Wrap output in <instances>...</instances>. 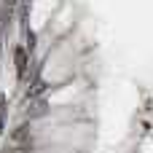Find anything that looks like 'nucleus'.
Masks as SVG:
<instances>
[{
	"mask_svg": "<svg viewBox=\"0 0 153 153\" xmlns=\"http://www.w3.org/2000/svg\"><path fill=\"white\" fill-rule=\"evenodd\" d=\"M43 113H46V102H43V100H38V102H35V108L30 110V118H35V116H43Z\"/></svg>",
	"mask_w": 153,
	"mask_h": 153,
	"instance_id": "5",
	"label": "nucleus"
},
{
	"mask_svg": "<svg viewBox=\"0 0 153 153\" xmlns=\"http://www.w3.org/2000/svg\"><path fill=\"white\" fill-rule=\"evenodd\" d=\"M3 129H5V97L0 94V134H3Z\"/></svg>",
	"mask_w": 153,
	"mask_h": 153,
	"instance_id": "6",
	"label": "nucleus"
},
{
	"mask_svg": "<svg viewBox=\"0 0 153 153\" xmlns=\"http://www.w3.org/2000/svg\"><path fill=\"white\" fill-rule=\"evenodd\" d=\"M22 48H24V51H27V48H30V51L35 48V32H30V30L24 32V46H22Z\"/></svg>",
	"mask_w": 153,
	"mask_h": 153,
	"instance_id": "4",
	"label": "nucleus"
},
{
	"mask_svg": "<svg viewBox=\"0 0 153 153\" xmlns=\"http://www.w3.org/2000/svg\"><path fill=\"white\" fill-rule=\"evenodd\" d=\"M48 86H46V81H40V78H35V83H32V89L27 91V100H35V97H40L43 91H46Z\"/></svg>",
	"mask_w": 153,
	"mask_h": 153,
	"instance_id": "3",
	"label": "nucleus"
},
{
	"mask_svg": "<svg viewBox=\"0 0 153 153\" xmlns=\"http://www.w3.org/2000/svg\"><path fill=\"white\" fill-rule=\"evenodd\" d=\"M13 65H16V75L24 81V78H27V65H30V59H27V51H24L22 46L13 51Z\"/></svg>",
	"mask_w": 153,
	"mask_h": 153,
	"instance_id": "2",
	"label": "nucleus"
},
{
	"mask_svg": "<svg viewBox=\"0 0 153 153\" xmlns=\"http://www.w3.org/2000/svg\"><path fill=\"white\" fill-rule=\"evenodd\" d=\"M8 148H11V153H24V151H30V129H27V126H19V129L11 134ZM8 148H5V151H8Z\"/></svg>",
	"mask_w": 153,
	"mask_h": 153,
	"instance_id": "1",
	"label": "nucleus"
}]
</instances>
